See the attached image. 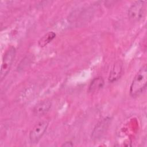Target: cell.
<instances>
[{"label": "cell", "mask_w": 147, "mask_h": 147, "mask_svg": "<svg viewBox=\"0 0 147 147\" xmlns=\"http://www.w3.org/2000/svg\"><path fill=\"white\" fill-rule=\"evenodd\" d=\"M147 67L143 65L136 74L130 87L129 93L131 97H136L141 94L146 87Z\"/></svg>", "instance_id": "6da1fadb"}, {"label": "cell", "mask_w": 147, "mask_h": 147, "mask_svg": "<svg viewBox=\"0 0 147 147\" xmlns=\"http://www.w3.org/2000/svg\"><path fill=\"white\" fill-rule=\"evenodd\" d=\"M16 53V49L14 47L10 46L5 52L1 67L0 79L2 80L9 73Z\"/></svg>", "instance_id": "7a4b0ae2"}, {"label": "cell", "mask_w": 147, "mask_h": 147, "mask_svg": "<svg viewBox=\"0 0 147 147\" xmlns=\"http://www.w3.org/2000/svg\"><path fill=\"white\" fill-rule=\"evenodd\" d=\"M48 125V121L44 120L38 122L33 126L29 133V140L32 144H36L40 141L46 131Z\"/></svg>", "instance_id": "3957f363"}, {"label": "cell", "mask_w": 147, "mask_h": 147, "mask_svg": "<svg viewBox=\"0 0 147 147\" xmlns=\"http://www.w3.org/2000/svg\"><path fill=\"white\" fill-rule=\"evenodd\" d=\"M145 1H137L130 6L127 11V16L130 20L137 21L142 17L145 11Z\"/></svg>", "instance_id": "277c9868"}, {"label": "cell", "mask_w": 147, "mask_h": 147, "mask_svg": "<svg viewBox=\"0 0 147 147\" xmlns=\"http://www.w3.org/2000/svg\"><path fill=\"white\" fill-rule=\"evenodd\" d=\"M111 121L110 117H107L100 120L95 126L91 133V138L96 140L101 137L108 129Z\"/></svg>", "instance_id": "5b68a950"}, {"label": "cell", "mask_w": 147, "mask_h": 147, "mask_svg": "<svg viewBox=\"0 0 147 147\" xmlns=\"http://www.w3.org/2000/svg\"><path fill=\"white\" fill-rule=\"evenodd\" d=\"M123 70V63L121 60H118L113 65L110 72L108 80L110 83L117 81L121 76Z\"/></svg>", "instance_id": "8992f818"}, {"label": "cell", "mask_w": 147, "mask_h": 147, "mask_svg": "<svg viewBox=\"0 0 147 147\" xmlns=\"http://www.w3.org/2000/svg\"><path fill=\"white\" fill-rule=\"evenodd\" d=\"M52 103L49 100L45 99L37 103L33 109V113L36 116H41L49 110Z\"/></svg>", "instance_id": "52a82bcc"}, {"label": "cell", "mask_w": 147, "mask_h": 147, "mask_svg": "<svg viewBox=\"0 0 147 147\" xmlns=\"http://www.w3.org/2000/svg\"><path fill=\"white\" fill-rule=\"evenodd\" d=\"M105 81L102 76L94 78L90 82L88 91L89 92H96L102 89L104 86Z\"/></svg>", "instance_id": "ba28073f"}, {"label": "cell", "mask_w": 147, "mask_h": 147, "mask_svg": "<svg viewBox=\"0 0 147 147\" xmlns=\"http://www.w3.org/2000/svg\"><path fill=\"white\" fill-rule=\"evenodd\" d=\"M56 37V33L54 32H48L43 35L38 40V45L40 47H44L50 43Z\"/></svg>", "instance_id": "9c48e42d"}, {"label": "cell", "mask_w": 147, "mask_h": 147, "mask_svg": "<svg viewBox=\"0 0 147 147\" xmlns=\"http://www.w3.org/2000/svg\"><path fill=\"white\" fill-rule=\"evenodd\" d=\"M72 146H74V144L71 141H67L62 145V146H65V147H71Z\"/></svg>", "instance_id": "30bf717a"}]
</instances>
